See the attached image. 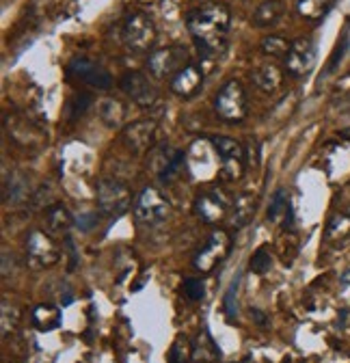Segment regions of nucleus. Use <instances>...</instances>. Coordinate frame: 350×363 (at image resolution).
Segmentation results:
<instances>
[{
	"label": "nucleus",
	"mask_w": 350,
	"mask_h": 363,
	"mask_svg": "<svg viewBox=\"0 0 350 363\" xmlns=\"http://www.w3.org/2000/svg\"><path fill=\"white\" fill-rule=\"evenodd\" d=\"M318 59V48H316V41L310 37H300L296 41L290 43V50L283 59L286 72L294 78H303L307 76Z\"/></svg>",
	"instance_id": "1a4fd4ad"
},
{
	"label": "nucleus",
	"mask_w": 350,
	"mask_h": 363,
	"mask_svg": "<svg viewBox=\"0 0 350 363\" xmlns=\"http://www.w3.org/2000/svg\"><path fill=\"white\" fill-rule=\"evenodd\" d=\"M61 320H63L61 307H57L52 303H39L30 311V323L41 333H48V331L59 329L61 327Z\"/></svg>",
	"instance_id": "6ab92c4d"
},
{
	"label": "nucleus",
	"mask_w": 350,
	"mask_h": 363,
	"mask_svg": "<svg viewBox=\"0 0 350 363\" xmlns=\"http://www.w3.org/2000/svg\"><path fill=\"white\" fill-rule=\"evenodd\" d=\"M119 89L135 104L149 108L158 102V89L149 82V78L141 72H125L119 78Z\"/></svg>",
	"instance_id": "2eb2a0df"
},
{
	"label": "nucleus",
	"mask_w": 350,
	"mask_h": 363,
	"mask_svg": "<svg viewBox=\"0 0 350 363\" xmlns=\"http://www.w3.org/2000/svg\"><path fill=\"white\" fill-rule=\"evenodd\" d=\"M188 52L184 45H166L149 55L147 69L154 78H173L182 67H186Z\"/></svg>",
	"instance_id": "f8f14e48"
},
{
	"label": "nucleus",
	"mask_w": 350,
	"mask_h": 363,
	"mask_svg": "<svg viewBox=\"0 0 350 363\" xmlns=\"http://www.w3.org/2000/svg\"><path fill=\"white\" fill-rule=\"evenodd\" d=\"M3 201L11 208L30 201V179L24 171H11L3 184Z\"/></svg>",
	"instance_id": "a211bd4d"
},
{
	"label": "nucleus",
	"mask_w": 350,
	"mask_h": 363,
	"mask_svg": "<svg viewBox=\"0 0 350 363\" xmlns=\"http://www.w3.org/2000/svg\"><path fill=\"white\" fill-rule=\"evenodd\" d=\"M286 218V225L292 223V208H290V195L286 189H277L271 206H269V220L271 223H281Z\"/></svg>",
	"instance_id": "393cba45"
},
{
	"label": "nucleus",
	"mask_w": 350,
	"mask_h": 363,
	"mask_svg": "<svg viewBox=\"0 0 350 363\" xmlns=\"http://www.w3.org/2000/svg\"><path fill=\"white\" fill-rule=\"evenodd\" d=\"M339 139H344V141H350V128H344V130H339Z\"/></svg>",
	"instance_id": "79ce46f5"
},
{
	"label": "nucleus",
	"mask_w": 350,
	"mask_h": 363,
	"mask_svg": "<svg viewBox=\"0 0 350 363\" xmlns=\"http://www.w3.org/2000/svg\"><path fill=\"white\" fill-rule=\"evenodd\" d=\"M249 268L255 272V275H266V272L273 268V253L269 251V247H259V249L251 255Z\"/></svg>",
	"instance_id": "7c9ffc66"
},
{
	"label": "nucleus",
	"mask_w": 350,
	"mask_h": 363,
	"mask_svg": "<svg viewBox=\"0 0 350 363\" xmlns=\"http://www.w3.org/2000/svg\"><path fill=\"white\" fill-rule=\"evenodd\" d=\"M286 11V5L283 0H264L261 5H257V9L253 11V26L257 28H266V26H273L279 22V18L283 16Z\"/></svg>",
	"instance_id": "4be33fe9"
},
{
	"label": "nucleus",
	"mask_w": 350,
	"mask_h": 363,
	"mask_svg": "<svg viewBox=\"0 0 350 363\" xmlns=\"http://www.w3.org/2000/svg\"><path fill=\"white\" fill-rule=\"evenodd\" d=\"M247 106H249V100L238 80H227L214 98L216 115L230 123L242 121L247 117Z\"/></svg>",
	"instance_id": "423d86ee"
},
{
	"label": "nucleus",
	"mask_w": 350,
	"mask_h": 363,
	"mask_svg": "<svg viewBox=\"0 0 350 363\" xmlns=\"http://www.w3.org/2000/svg\"><path fill=\"white\" fill-rule=\"evenodd\" d=\"M259 48H261V52H264L266 57H271V59H286V55H288V50H290V43H288V39H283V37L271 35V37H264V39H261Z\"/></svg>",
	"instance_id": "c756f323"
},
{
	"label": "nucleus",
	"mask_w": 350,
	"mask_h": 363,
	"mask_svg": "<svg viewBox=\"0 0 350 363\" xmlns=\"http://www.w3.org/2000/svg\"><path fill=\"white\" fill-rule=\"evenodd\" d=\"M16 255L9 253L7 249H3V279H9V275L16 272Z\"/></svg>",
	"instance_id": "c9c22d12"
},
{
	"label": "nucleus",
	"mask_w": 350,
	"mask_h": 363,
	"mask_svg": "<svg viewBox=\"0 0 350 363\" xmlns=\"http://www.w3.org/2000/svg\"><path fill=\"white\" fill-rule=\"evenodd\" d=\"M171 214V206L169 201L164 199V195L154 189V186H147L141 191V195L137 197L135 201V218L137 223L141 225H158V223H164Z\"/></svg>",
	"instance_id": "0eeeda50"
},
{
	"label": "nucleus",
	"mask_w": 350,
	"mask_h": 363,
	"mask_svg": "<svg viewBox=\"0 0 350 363\" xmlns=\"http://www.w3.org/2000/svg\"><path fill=\"white\" fill-rule=\"evenodd\" d=\"M166 363H193V344L188 342L186 335L180 333L173 340L166 354Z\"/></svg>",
	"instance_id": "c85d7f7f"
},
{
	"label": "nucleus",
	"mask_w": 350,
	"mask_h": 363,
	"mask_svg": "<svg viewBox=\"0 0 350 363\" xmlns=\"http://www.w3.org/2000/svg\"><path fill=\"white\" fill-rule=\"evenodd\" d=\"M67 74H69L72 78H78V80L84 82V84H89V86H94V89H102V91L111 89V84H113L111 72L104 69L100 63L89 61V59H74V61H69Z\"/></svg>",
	"instance_id": "dca6fc26"
},
{
	"label": "nucleus",
	"mask_w": 350,
	"mask_h": 363,
	"mask_svg": "<svg viewBox=\"0 0 350 363\" xmlns=\"http://www.w3.org/2000/svg\"><path fill=\"white\" fill-rule=\"evenodd\" d=\"M251 80L257 89H261L264 94H273L283 84V72L277 63L269 61V63H261L251 72Z\"/></svg>",
	"instance_id": "aec40b11"
},
{
	"label": "nucleus",
	"mask_w": 350,
	"mask_h": 363,
	"mask_svg": "<svg viewBox=\"0 0 350 363\" xmlns=\"http://www.w3.org/2000/svg\"><path fill=\"white\" fill-rule=\"evenodd\" d=\"M20 307L9 303V301H3L0 303V331H3V337H9L18 331L20 327Z\"/></svg>",
	"instance_id": "a878e982"
},
{
	"label": "nucleus",
	"mask_w": 350,
	"mask_h": 363,
	"mask_svg": "<svg viewBox=\"0 0 350 363\" xmlns=\"http://www.w3.org/2000/svg\"><path fill=\"white\" fill-rule=\"evenodd\" d=\"M5 130L9 139L24 152H41L48 143V134L22 113L5 115Z\"/></svg>",
	"instance_id": "7ed1b4c3"
},
{
	"label": "nucleus",
	"mask_w": 350,
	"mask_h": 363,
	"mask_svg": "<svg viewBox=\"0 0 350 363\" xmlns=\"http://www.w3.org/2000/svg\"><path fill=\"white\" fill-rule=\"evenodd\" d=\"M221 359V350H218L214 337L210 335L208 329H201L197 342L193 344V361L197 363H216Z\"/></svg>",
	"instance_id": "5701e85b"
},
{
	"label": "nucleus",
	"mask_w": 350,
	"mask_h": 363,
	"mask_svg": "<svg viewBox=\"0 0 350 363\" xmlns=\"http://www.w3.org/2000/svg\"><path fill=\"white\" fill-rule=\"evenodd\" d=\"M350 234V208L341 214H335L331 220H329V227H327V238L333 240V238H341Z\"/></svg>",
	"instance_id": "2f4dec72"
},
{
	"label": "nucleus",
	"mask_w": 350,
	"mask_h": 363,
	"mask_svg": "<svg viewBox=\"0 0 350 363\" xmlns=\"http://www.w3.org/2000/svg\"><path fill=\"white\" fill-rule=\"evenodd\" d=\"M339 281H341V286H346V288H350V268H346L341 275H339Z\"/></svg>",
	"instance_id": "a19ab883"
},
{
	"label": "nucleus",
	"mask_w": 350,
	"mask_h": 363,
	"mask_svg": "<svg viewBox=\"0 0 350 363\" xmlns=\"http://www.w3.org/2000/svg\"><path fill=\"white\" fill-rule=\"evenodd\" d=\"M232 13L225 5H205L188 16V30L195 39L201 61L216 63L227 48Z\"/></svg>",
	"instance_id": "f257e3e1"
},
{
	"label": "nucleus",
	"mask_w": 350,
	"mask_h": 363,
	"mask_svg": "<svg viewBox=\"0 0 350 363\" xmlns=\"http://www.w3.org/2000/svg\"><path fill=\"white\" fill-rule=\"evenodd\" d=\"M230 193L221 186H214L210 189L208 193H201L197 199H195V214L199 216L201 223H218L221 218L227 216V210H230Z\"/></svg>",
	"instance_id": "ddd939ff"
},
{
	"label": "nucleus",
	"mask_w": 350,
	"mask_h": 363,
	"mask_svg": "<svg viewBox=\"0 0 350 363\" xmlns=\"http://www.w3.org/2000/svg\"><path fill=\"white\" fill-rule=\"evenodd\" d=\"M171 91L180 98H195L201 86H203V69L197 63H188L186 67H182L178 74H175L169 82Z\"/></svg>",
	"instance_id": "f3484780"
},
{
	"label": "nucleus",
	"mask_w": 350,
	"mask_h": 363,
	"mask_svg": "<svg viewBox=\"0 0 350 363\" xmlns=\"http://www.w3.org/2000/svg\"><path fill=\"white\" fill-rule=\"evenodd\" d=\"M346 50H348V39H341V41H339V45L335 48V52H333V57H331V63H329L327 72H333V69L337 67V63H339V59L346 55Z\"/></svg>",
	"instance_id": "e433bc0d"
},
{
	"label": "nucleus",
	"mask_w": 350,
	"mask_h": 363,
	"mask_svg": "<svg viewBox=\"0 0 350 363\" xmlns=\"http://www.w3.org/2000/svg\"><path fill=\"white\" fill-rule=\"evenodd\" d=\"M96 201H98V210L104 216H121L130 208V203H132V193H130V189L123 182L104 177L96 186Z\"/></svg>",
	"instance_id": "39448f33"
},
{
	"label": "nucleus",
	"mask_w": 350,
	"mask_h": 363,
	"mask_svg": "<svg viewBox=\"0 0 350 363\" xmlns=\"http://www.w3.org/2000/svg\"><path fill=\"white\" fill-rule=\"evenodd\" d=\"M238 286H240V277H236L230 284V288L223 296V309H225V315L230 318V320H234V318L238 315V303H236L238 301Z\"/></svg>",
	"instance_id": "473e14b6"
},
{
	"label": "nucleus",
	"mask_w": 350,
	"mask_h": 363,
	"mask_svg": "<svg viewBox=\"0 0 350 363\" xmlns=\"http://www.w3.org/2000/svg\"><path fill=\"white\" fill-rule=\"evenodd\" d=\"M232 251V238L227 232L223 230H218V232H212L208 242L199 249V253L195 255L193 264L199 272H212L218 264H223L227 259Z\"/></svg>",
	"instance_id": "9d476101"
},
{
	"label": "nucleus",
	"mask_w": 350,
	"mask_h": 363,
	"mask_svg": "<svg viewBox=\"0 0 350 363\" xmlns=\"http://www.w3.org/2000/svg\"><path fill=\"white\" fill-rule=\"evenodd\" d=\"M251 315L255 318V323H257L259 327H264V325H266V315L261 313L259 309H251Z\"/></svg>",
	"instance_id": "ea45409f"
},
{
	"label": "nucleus",
	"mask_w": 350,
	"mask_h": 363,
	"mask_svg": "<svg viewBox=\"0 0 350 363\" xmlns=\"http://www.w3.org/2000/svg\"><path fill=\"white\" fill-rule=\"evenodd\" d=\"M46 223H48V230L52 234H67L74 225V216L63 203L57 201L46 210Z\"/></svg>",
	"instance_id": "b1692460"
},
{
	"label": "nucleus",
	"mask_w": 350,
	"mask_h": 363,
	"mask_svg": "<svg viewBox=\"0 0 350 363\" xmlns=\"http://www.w3.org/2000/svg\"><path fill=\"white\" fill-rule=\"evenodd\" d=\"M121 139L132 154L152 152L158 141V123L154 119H139L121 132Z\"/></svg>",
	"instance_id": "4468645a"
},
{
	"label": "nucleus",
	"mask_w": 350,
	"mask_h": 363,
	"mask_svg": "<svg viewBox=\"0 0 350 363\" xmlns=\"http://www.w3.org/2000/svg\"><path fill=\"white\" fill-rule=\"evenodd\" d=\"M210 145L214 147L218 162H221V171H218V179L223 182H236L242 177L247 167V152L244 147L230 139V136H212Z\"/></svg>",
	"instance_id": "20e7f679"
},
{
	"label": "nucleus",
	"mask_w": 350,
	"mask_h": 363,
	"mask_svg": "<svg viewBox=\"0 0 350 363\" xmlns=\"http://www.w3.org/2000/svg\"><path fill=\"white\" fill-rule=\"evenodd\" d=\"M333 3H335V0H298L296 9L305 20H314L316 22V20H322L329 13Z\"/></svg>",
	"instance_id": "bb28decb"
},
{
	"label": "nucleus",
	"mask_w": 350,
	"mask_h": 363,
	"mask_svg": "<svg viewBox=\"0 0 350 363\" xmlns=\"http://www.w3.org/2000/svg\"><path fill=\"white\" fill-rule=\"evenodd\" d=\"M89 104H91V96H89V94H78V96L72 100L69 111H72V115H82L86 108H89Z\"/></svg>",
	"instance_id": "f704fd0d"
},
{
	"label": "nucleus",
	"mask_w": 350,
	"mask_h": 363,
	"mask_svg": "<svg viewBox=\"0 0 350 363\" xmlns=\"http://www.w3.org/2000/svg\"><path fill=\"white\" fill-rule=\"evenodd\" d=\"M255 210H257V197L253 193H240L232 203V227L242 230L255 216Z\"/></svg>",
	"instance_id": "412c9836"
},
{
	"label": "nucleus",
	"mask_w": 350,
	"mask_h": 363,
	"mask_svg": "<svg viewBox=\"0 0 350 363\" xmlns=\"http://www.w3.org/2000/svg\"><path fill=\"white\" fill-rule=\"evenodd\" d=\"M76 223H78V227H80L82 232H89L91 227L98 223V218H96V214H82Z\"/></svg>",
	"instance_id": "4c0bfd02"
},
{
	"label": "nucleus",
	"mask_w": 350,
	"mask_h": 363,
	"mask_svg": "<svg viewBox=\"0 0 350 363\" xmlns=\"http://www.w3.org/2000/svg\"><path fill=\"white\" fill-rule=\"evenodd\" d=\"M26 259L28 266L33 270H41V268H50L61 259V251L59 245L39 230H33L26 236Z\"/></svg>",
	"instance_id": "6e6552de"
},
{
	"label": "nucleus",
	"mask_w": 350,
	"mask_h": 363,
	"mask_svg": "<svg viewBox=\"0 0 350 363\" xmlns=\"http://www.w3.org/2000/svg\"><path fill=\"white\" fill-rule=\"evenodd\" d=\"M125 117V108L119 100L106 98L100 102V119L108 125V128H119L123 123Z\"/></svg>",
	"instance_id": "cd10ccee"
},
{
	"label": "nucleus",
	"mask_w": 350,
	"mask_h": 363,
	"mask_svg": "<svg viewBox=\"0 0 350 363\" xmlns=\"http://www.w3.org/2000/svg\"><path fill=\"white\" fill-rule=\"evenodd\" d=\"M186 164V154L182 150H175L171 145H158L149 152V169L156 173V177L166 184L173 182L182 173Z\"/></svg>",
	"instance_id": "9b49d317"
},
{
	"label": "nucleus",
	"mask_w": 350,
	"mask_h": 363,
	"mask_svg": "<svg viewBox=\"0 0 350 363\" xmlns=\"http://www.w3.org/2000/svg\"><path fill=\"white\" fill-rule=\"evenodd\" d=\"M121 37L128 50L132 52H147L149 48H154L158 30L154 20L149 18V13L145 11H130L123 20L121 26Z\"/></svg>",
	"instance_id": "f03ea898"
},
{
	"label": "nucleus",
	"mask_w": 350,
	"mask_h": 363,
	"mask_svg": "<svg viewBox=\"0 0 350 363\" xmlns=\"http://www.w3.org/2000/svg\"><path fill=\"white\" fill-rule=\"evenodd\" d=\"M184 296L188 301H201L205 296V288H203V281L201 279H195V277H188L184 279Z\"/></svg>",
	"instance_id": "72a5a7b5"
},
{
	"label": "nucleus",
	"mask_w": 350,
	"mask_h": 363,
	"mask_svg": "<svg viewBox=\"0 0 350 363\" xmlns=\"http://www.w3.org/2000/svg\"><path fill=\"white\" fill-rule=\"evenodd\" d=\"M67 253H69V272H74L76 270V266H78V253H76V247H74V240L72 238H67Z\"/></svg>",
	"instance_id": "58836bf2"
}]
</instances>
